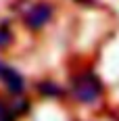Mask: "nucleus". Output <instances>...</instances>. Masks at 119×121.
Here are the masks:
<instances>
[{"label": "nucleus", "instance_id": "1", "mask_svg": "<svg viewBox=\"0 0 119 121\" xmlns=\"http://www.w3.org/2000/svg\"><path fill=\"white\" fill-rule=\"evenodd\" d=\"M71 96L77 102L84 104H94L102 94V82L100 77L94 75L92 71H82L71 79Z\"/></svg>", "mask_w": 119, "mask_h": 121}, {"label": "nucleus", "instance_id": "2", "mask_svg": "<svg viewBox=\"0 0 119 121\" xmlns=\"http://www.w3.org/2000/svg\"><path fill=\"white\" fill-rule=\"evenodd\" d=\"M50 19H52V6L46 4V2H38V4H34L29 11L25 13V17H23L27 29H34V31H36V29H42Z\"/></svg>", "mask_w": 119, "mask_h": 121}, {"label": "nucleus", "instance_id": "3", "mask_svg": "<svg viewBox=\"0 0 119 121\" xmlns=\"http://www.w3.org/2000/svg\"><path fill=\"white\" fill-rule=\"evenodd\" d=\"M0 82L6 86V90H9L11 94H21L25 90L23 75L17 71L15 67L6 65V63H0Z\"/></svg>", "mask_w": 119, "mask_h": 121}, {"label": "nucleus", "instance_id": "4", "mask_svg": "<svg viewBox=\"0 0 119 121\" xmlns=\"http://www.w3.org/2000/svg\"><path fill=\"white\" fill-rule=\"evenodd\" d=\"M38 90H40V94L50 96V98H57V96H61V94H63V90H61L54 82H42V84L38 86Z\"/></svg>", "mask_w": 119, "mask_h": 121}, {"label": "nucleus", "instance_id": "5", "mask_svg": "<svg viewBox=\"0 0 119 121\" xmlns=\"http://www.w3.org/2000/svg\"><path fill=\"white\" fill-rule=\"evenodd\" d=\"M15 117H17V113L0 100V121H15Z\"/></svg>", "mask_w": 119, "mask_h": 121}, {"label": "nucleus", "instance_id": "6", "mask_svg": "<svg viewBox=\"0 0 119 121\" xmlns=\"http://www.w3.org/2000/svg\"><path fill=\"white\" fill-rule=\"evenodd\" d=\"M11 40H13L11 29L6 27V23H2L0 25V48H4L6 44H11Z\"/></svg>", "mask_w": 119, "mask_h": 121}, {"label": "nucleus", "instance_id": "7", "mask_svg": "<svg viewBox=\"0 0 119 121\" xmlns=\"http://www.w3.org/2000/svg\"><path fill=\"white\" fill-rule=\"evenodd\" d=\"M77 2H86V4H88V2H90V0H77Z\"/></svg>", "mask_w": 119, "mask_h": 121}]
</instances>
